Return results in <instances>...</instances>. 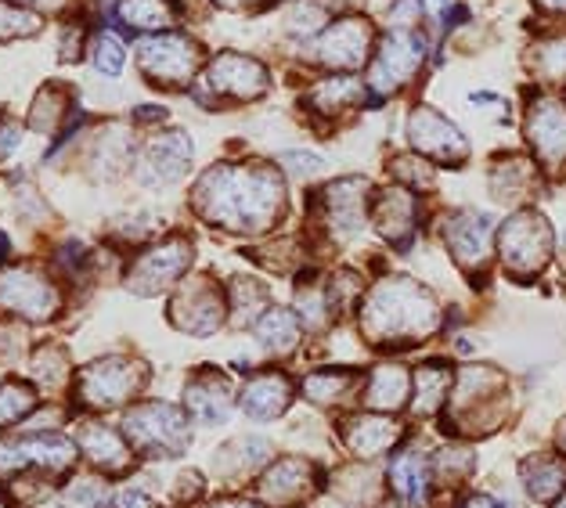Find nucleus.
Listing matches in <instances>:
<instances>
[{
    "label": "nucleus",
    "instance_id": "f257e3e1",
    "mask_svg": "<svg viewBox=\"0 0 566 508\" xmlns=\"http://www.w3.org/2000/svg\"><path fill=\"white\" fill-rule=\"evenodd\" d=\"M196 210L210 224L260 235L285 216V173L253 162V167H213L196 184Z\"/></svg>",
    "mask_w": 566,
    "mask_h": 508
},
{
    "label": "nucleus",
    "instance_id": "f03ea898",
    "mask_svg": "<svg viewBox=\"0 0 566 508\" xmlns=\"http://www.w3.org/2000/svg\"><path fill=\"white\" fill-rule=\"evenodd\" d=\"M440 328L437 296L416 278H382L361 304V332L371 347H419Z\"/></svg>",
    "mask_w": 566,
    "mask_h": 508
},
{
    "label": "nucleus",
    "instance_id": "7ed1b4c3",
    "mask_svg": "<svg viewBox=\"0 0 566 508\" xmlns=\"http://www.w3.org/2000/svg\"><path fill=\"white\" fill-rule=\"evenodd\" d=\"M505 408V379L494 368H462L451 390L454 433H491Z\"/></svg>",
    "mask_w": 566,
    "mask_h": 508
},
{
    "label": "nucleus",
    "instance_id": "20e7f679",
    "mask_svg": "<svg viewBox=\"0 0 566 508\" xmlns=\"http://www.w3.org/2000/svg\"><path fill=\"white\" fill-rule=\"evenodd\" d=\"M556 250L552 224L537 210H516L499 231V256L505 271L520 282H531L545 271Z\"/></svg>",
    "mask_w": 566,
    "mask_h": 508
},
{
    "label": "nucleus",
    "instance_id": "39448f33",
    "mask_svg": "<svg viewBox=\"0 0 566 508\" xmlns=\"http://www.w3.org/2000/svg\"><path fill=\"white\" fill-rule=\"evenodd\" d=\"M422 62L426 40L419 36V30H386V36L376 44V54H371L365 84L376 98H390L422 73Z\"/></svg>",
    "mask_w": 566,
    "mask_h": 508
},
{
    "label": "nucleus",
    "instance_id": "423d86ee",
    "mask_svg": "<svg viewBox=\"0 0 566 508\" xmlns=\"http://www.w3.org/2000/svg\"><path fill=\"white\" fill-rule=\"evenodd\" d=\"M376 51V30L361 15H343L328 22L322 33L311 40V59L333 73H357Z\"/></svg>",
    "mask_w": 566,
    "mask_h": 508
},
{
    "label": "nucleus",
    "instance_id": "0eeeda50",
    "mask_svg": "<svg viewBox=\"0 0 566 508\" xmlns=\"http://www.w3.org/2000/svg\"><path fill=\"white\" fill-rule=\"evenodd\" d=\"M137 62H142V73L151 80L156 87H185L196 68L202 62V51L196 40H188L181 33H167L142 44L137 51Z\"/></svg>",
    "mask_w": 566,
    "mask_h": 508
},
{
    "label": "nucleus",
    "instance_id": "6e6552de",
    "mask_svg": "<svg viewBox=\"0 0 566 508\" xmlns=\"http://www.w3.org/2000/svg\"><path fill=\"white\" fill-rule=\"evenodd\" d=\"M408 141H411V148H416L422 159L444 162V167H459V162L469 159L465 134L454 127V123L444 113H437V108H430V105L411 108V116H408Z\"/></svg>",
    "mask_w": 566,
    "mask_h": 508
},
{
    "label": "nucleus",
    "instance_id": "1a4fd4ad",
    "mask_svg": "<svg viewBox=\"0 0 566 508\" xmlns=\"http://www.w3.org/2000/svg\"><path fill=\"white\" fill-rule=\"evenodd\" d=\"M371 195H376V191H371L365 177H343V181L325 184L322 195H317V213H322V224L328 235L354 239L368 221Z\"/></svg>",
    "mask_w": 566,
    "mask_h": 508
},
{
    "label": "nucleus",
    "instance_id": "9d476101",
    "mask_svg": "<svg viewBox=\"0 0 566 508\" xmlns=\"http://www.w3.org/2000/svg\"><path fill=\"white\" fill-rule=\"evenodd\" d=\"M444 242L451 260L465 274H480L491 264L494 253V224L488 213L480 210H459L444 221Z\"/></svg>",
    "mask_w": 566,
    "mask_h": 508
},
{
    "label": "nucleus",
    "instance_id": "9b49d317",
    "mask_svg": "<svg viewBox=\"0 0 566 508\" xmlns=\"http://www.w3.org/2000/svg\"><path fill=\"white\" fill-rule=\"evenodd\" d=\"M127 433L134 436L137 447L151 451V455H177L188 444V425L185 415L170 404H145L134 408L127 415Z\"/></svg>",
    "mask_w": 566,
    "mask_h": 508
},
{
    "label": "nucleus",
    "instance_id": "f8f14e48",
    "mask_svg": "<svg viewBox=\"0 0 566 508\" xmlns=\"http://www.w3.org/2000/svg\"><path fill=\"white\" fill-rule=\"evenodd\" d=\"M210 87L234 102H256L268 94L271 76L256 59H245L239 51H224L210 65Z\"/></svg>",
    "mask_w": 566,
    "mask_h": 508
},
{
    "label": "nucleus",
    "instance_id": "ddd939ff",
    "mask_svg": "<svg viewBox=\"0 0 566 508\" xmlns=\"http://www.w3.org/2000/svg\"><path fill=\"white\" fill-rule=\"evenodd\" d=\"M523 134H527V141L542 162H548V167H563L566 162V105L563 102L534 98L527 105Z\"/></svg>",
    "mask_w": 566,
    "mask_h": 508
},
{
    "label": "nucleus",
    "instance_id": "4468645a",
    "mask_svg": "<svg viewBox=\"0 0 566 508\" xmlns=\"http://www.w3.org/2000/svg\"><path fill=\"white\" fill-rule=\"evenodd\" d=\"M368 221L386 242L405 245L411 235H416L419 199L411 195V188H405V184L382 188V191H376V199H371V205H368Z\"/></svg>",
    "mask_w": 566,
    "mask_h": 508
},
{
    "label": "nucleus",
    "instance_id": "2eb2a0df",
    "mask_svg": "<svg viewBox=\"0 0 566 508\" xmlns=\"http://www.w3.org/2000/svg\"><path fill=\"white\" fill-rule=\"evenodd\" d=\"M188 264H191V245L185 239L163 242L137 260L127 285L134 288V293H145V296L163 293V288H170L177 278H181V274L188 271Z\"/></svg>",
    "mask_w": 566,
    "mask_h": 508
},
{
    "label": "nucleus",
    "instance_id": "dca6fc26",
    "mask_svg": "<svg viewBox=\"0 0 566 508\" xmlns=\"http://www.w3.org/2000/svg\"><path fill=\"white\" fill-rule=\"evenodd\" d=\"M145 382V368L134 361H123V357H105V361L91 364L84 375V396L91 404L113 408L123 404L137 387Z\"/></svg>",
    "mask_w": 566,
    "mask_h": 508
},
{
    "label": "nucleus",
    "instance_id": "f3484780",
    "mask_svg": "<svg viewBox=\"0 0 566 508\" xmlns=\"http://www.w3.org/2000/svg\"><path fill=\"white\" fill-rule=\"evenodd\" d=\"M174 321L185 328V332H217L220 321H224V296L217 293L210 282H191L181 288V296L174 299Z\"/></svg>",
    "mask_w": 566,
    "mask_h": 508
},
{
    "label": "nucleus",
    "instance_id": "a211bd4d",
    "mask_svg": "<svg viewBox=\"0 0 566 508\" xmlns=\"http://www.w3.org/2000/svg\"><path fill=\"white\" fill-rule=\"evenodd\" d=\"M339 436L357 458H376L400 441V425L382 411H365L339 425Z\"/></svg>",
    "mask_w": 566,
    "mask_h": 508
},
{
    "label": "nucleus",
    "instance_id": "6ab92c4d",
    "mask_svg": "<svg viewBox=\"0 0 566 508\" xmlns=\"http://www.w3.org/2000/svg\"><path fill=\"white\" fill-rule=\"evenodd\" d=\"M188 162H191L188 134H181V130L163 134V137H156V141L145 148L142 181L145 184H174V181H181V177H185Z\"/></svg>",
    "mask_w": 566,
    "mask_h": 508
},
{
    "label": "nucleus",
    "instance_id": "aec40b11",
    "mask_svg": "<svg viewBox=\"0 0 566 508\" xmlns=\"http://www.w3.org/2000/svg\"><path fill=\"white\" fill-rule=\"evenodd\" d=\"M317 484V469L303 458H282L260 479V494L271 505H293L300 498H307Z\"/></svg>",
    "mask_w": 566,
    "mask_h": 508
},
{
    "label": "nucleus",
    "instance_id": "412c9836",
    "mask_svg": "<svg viewBox=\"0 0 566 508\" xmlns=\"http://www.w3.org/2000/svg\"><path fill=\"white\" fill-rule=\"evenodd\" d=\"M368 84H361L354 73H333L307 91V105L314 116H347L357 105H365L368 98Z\"/></svg>",
    "mask_w": 566,
    "mask_h": 508
},
{
    "label": "nucleus",
    "instance_id": "4be33fe9",
    "mask_svg": "<svg viewBox=\"0 0 566 508\" xmlns=\"http://www.w3.org/2000/svg\"><path fill=\"white\" fill-rule=\"evenodd\" d=\"M289 404H293V382H289V375H282V372L256 375L250 387L242 390V411L260 422L285 415Z\"/></svg>",
    "mask_w": 566,
    "mask_h": 508
},
{
    "label": "nucleus",
    "instance_id": "5701e85b",
    "mask_svg": "<svg viewBox=\"0 0 566 508\" xmlns=\"http://www.w3.org/2000/svg\"><path fill=\"white\" fill-rule=\"evenodd\" d=\"M430 476L433 465L419 451H397L390 462V487L397 494V501H405L411 508H422L426 498H430Z\"/></svg>",
    "mask_w": 566,
    "mask_h": 508
},
{
    "label": "nucleus",
    "instance_id": "b1692460",
    "mask_svg": "<svg viewBox=\"0 0 566 508\" xmlns=\"http://www.w3.org/2000/svg\"><path fill=\"white\" fill-rule=\"evenodd\" d=\"M542 188V173L531 159L505 156L491 167V191L499 202H527Z\"/></svg>",
    "mask_w": 566,
    "mask_h": 508
},
{
    "label": "nucleus",
    "instance_id": "393cba45",
    "mask_svg": "<svg viewBox=\"0 0 566 508\" xmlns=\"http://www.w3.org/2000/svg\"><path fill=\"white\" fill-rule=\"evenodd\" d=\"M0 304L25 314V318H48L59 299H54L51 285L33 278V274L19 271V274H8V278L0 282Z\"/></svg>",
    "mask_w": 566,
    "mask_h": 508
},
{
    "label": "nucleus",
    "instance_id": "a878e982",
    "mask_svg": "<svg viewBox=\"0 0 566 508\" xmlns=\"http://www.w3.org/2000/svg\"><path fill=\"white\" fill-rule=\"evenodd\" d=\"M454 390V379H451V368L444 361H426L416 379H411V411H416L419 419L426 415H437L440 408L451 401Z\"/></svg>",
    "mask_w": 566,
    "mask_h": 508
},
{
    "label": "nucleus",
    "instance_id": "bb28decb",
    "mask_svg": "<svg viewBox=\"0 0 566 508\" xmlns=\"http://www.w3.org/2000/svg\"><path fill=\"white\" fill-rule=\"evenodd\" d=\"M411 396V375L405 364H379L368 379L365 404L371 411H400Z\"/></svg>",
    "mask_w": 566,
    "mask_h": 508
},
{
    "label": "nucleus",
    "instance_id": "cd10ccee",
    "mask_svg": "<svg viewBox=\"0 0 566 508\" xmlns=\"http://www.w3.org/2000/svg\"><path fill=\"white\" fill-rule=\"evenodd\" d=\"M188 408L206 425L224 422L231 415V387L220 375H210V368H206V375L188 387Z\"/></svg>",
    "mask_w": 566,
    "mask_h": 508
},
{
    "label": "nucleus",
    "instance_id": "c85d7f7f",
    "mask_svg": "<svg viewBox=\"0 0 566 508\" xmlns=\"http://www.w3.org/2000/svg\"><path fill=\"white\" fill-rule=\"evenodd\" d=\"M253 332H256L260 347H264V350H271V353H293L300 336H303V321H300L296 310L268 307L264 318L253 325Z\"/></svg>",
    "mask_w": 566,
    "mask_h": 508
},
{
    "label": "nucleus",
    "instance_id": "c756f323",
    "mask_svg": "<svg viewBox=\"0 0 566 508\" xmlns=\"http://www.w3.org/2000/svg\"><path fill=\"white\" fill-rule=\"evenodd\" d=\"M523 487L531 490V498L537 501H556L566 490V462L556 455H531L520 465Z\"/></svg>",
    "mask_w": 566,
    "mask_h": 508
},
{
    "label": "nucleus",
    "instance_id": "7c9ffc66",
    "mask_svg": "<svg viewBox=\"0 0 566 508\" xmlns=\"http://www.w3.org/2000/svg\"><path fill=\"white\" fill-rule=\"evenodd\" d=\"M22 462H36V465H51V469H65L73 462V444L65 436H40V441H25L15 447H0V465H22Z\"/></svg>",
    "mask_w": 566,
    "mask_h": 508
},
{
    "label": "nucleus",
    "instance_id": "2f4dec72",
    "mask_svg": "<svg viewBox=\"0 0 566 508\" xmlns=\"http://www.w3.org/2000/svg\"><path fill=\"white\" fill-rule=\"evenodd\" d=\"M354 387V372L350 368H317L307 379H303V401H311L317 408H333Z\"/></svg>",
    "mask_w": 566,
    "mask_h": 508
},
{
    "label": "nucleus",
    "instance_id": "473e14b6",
    "mask_svg": "<svg viewBox=\"0 0 566 508\" xmlns=\"http://www.w3.org/2000/svg\"><path fill=\"white\" fill-rule=\"evenodd\" d=\"M527 68L542 84H566V33L537 40L527 51Z\"/></svg>",
    "mask_w": 566,
    "mask_h": 508
},
{
    "label": "nucleus",
    "instance_id": "72a5a7b5",
    "mask_svg": "<svg viewBox=\"0 0 566 508\" xmlns=\"http://www.w3.org/2000/svg\"><path fill=\"white\" fill-rule=\"evenodd\" d=\"M268 310V288L253 278H239L231 285V314L239 325H256Z\"/></svg>",
    "mask_w": 566,
    "mask_h": 508
},
{
    "label": "nucleus",
    "instance_id": "f704fd0d",
    "mask_svg": "<svg viewBox=\"0 0 566 508\" xmlns=\"http://www.w3.org/2000/svg\"><path fill=\"white\" fill-rule=\"evenodd\" d=\"M84 447L94 462L105 465V469H123V465H127V444H123L113 430H105V425H87Z\"/></svg>",
    "mask_w": 566,
    "mask_h": 508
},
{
    "label": "nucleus",
    "instance_id": "c9c22d12",
    "mask_svg": "<svg viewBox=\"0 0 566 508\" xmlns=\"http://www.w3.org/2000/svg\"><path fill=\"white\" fill-rule=\"evenodd\" d=\"M296 314H300V321L307 328L322 332V328L336 318L333 299H328V285H303L296 293Z\"/></svg>",
    "mask_w": 566,
    "mask_h": 508
},
{
    "label": "nucleus",
    "instance_id": "e433bc0d",
    "mask_svg": "<svg viewBox=\"0 0 566 508\" xmlns=\"http://www.w3.org/2000/svg\"><path fill=\"white\" fill-rule=\"evenodd\" d=\"M123 19L134 30H167L174 25V4L170 0H123Z\"/></svg>",
    "mask_w": 566,
    "mask_h": 508
},
{
    "label": "nucleus",
    "instance_id": "4c0bfd02",
    "mask_svg": "<svg viewBox=\"0 0 566 508\" xmlns=\"http://www.w3.org/2000/svg\"><path fill=\"white\" fill-rule=\"evenodd\" d=\"M368 288L361 285V278H357L354 271H339L333 285H328V299H333V314L336 318H343V314H350L357 304H365Z\"/></svg>",
    "mask_w": 566,
    "mask_h": 508
},
{
    "label": "nucleus",
    "instance_id": "58836bf2",
    "mask_svg": "<svg viewBox=\"0 0 566 508\" xmlns=\"http://www.w3.org/2000/svg\"><path fill=\"white\" fill-rule=\"evenodd\" d=\"M343 484L350 487H336V498H343L347 505H368L376 498V469H368V465H350V469H343Z\"/></svg>",
    "mask_w": 566,
    "mask_h": 508
},
{
    "label": "nucleus",
    "instance_id": "ea45409f",
    "mask_svg": "<svg viewBox=\"0 0 566 508\" xmlns=\"http://www.w3.org/2000/svg\"><path fill=\"white\" fill-rule=\"evenodd\" d=\"M430 465H433V473L440 476V484L454 487L459 479L469 476V469H473V451H469V447H444V451H437V458Z\"/></svg>",
    "mask_w": 566,
    "mask_h": 508
},
{
    "label": "nucleus",
    "instance_id": "a19ab883",
    "mask_svg": "<svg viewBox=\"0 0 566 508\" xmlns=\"http://www.w3.org/2000/svg\"><path fill=\"white\" fill-rule=\"evenodd\" d=\"M394 167V177L400 184H416V188H430L433 184V167H430V159H422L419 152L416 156H400L390 162Z\"/></svg>",
    "mask_w": 566,
    "mask_h": 508
},
{
    "label": "nucleus",
    "instance_id": "79ce46f5",
    "mask_svg": "<svg viewBox=\"0 0 566 508\" xmlns=\"http://www.w3.org/2000/svg\"><path fill=\"white\" fill-rule=\"evenodd\" d=\"M325 170V159L317 152H285L282 156V173L285 177H296V181H311Z\"/></svg>",
    "mask_w": 566,
    "mask_h": 508
},
{
    "label": "nucleus",
    "instance_id": "37998d69",
    "mask_svg": "<svg viewBox=\"0 0 566 508\" xmlns=\"http://www.w3.org/2000/svg\"><path fill=\"white\" fill-rule=\"evenodd\" d=\"M59 508H105V490L98 484H91V479H84V484L69 487L62 494Z\"/></svg>",
    "mask_w": 566,
    "mask_h": 508
},
{
    "label": "nucleus",
    "instance_id": "c03bdc74",
    "mask_svg": "<svg viewBox=\"0 0 566 508\" xmlns=\"http://www.w3.org/2000/svg\"><path fill=\"white\" fill-rule=\"evenodd\" d=\"M422 15H426L422 0H394L390 15H386V25H390V30H419Z\"/></svg>",
    "mask_w": 566,
    "mask_h": 508
},
{
    "label": "nucleus",
    "instance_id": "a18cd8bd",
    "mask_svg": "<svg viewBox=\"0 0 566 508\" xmlns=\"http://www.w3.org/2000/svg\"><path fill=\"white\" fill-rule=\"evenodd\" d=\"M94 65H98L102 73H108V76L119 73V68H123V44H119L116 36H108V33H105V36L98 40V47H94Z\"/></svg>",
    "mask_w": 566,
    "mask_h": 508
},
{
    "label": "nucleus",
    "instance_id": "49530a36",
    "mask_svg": "<svg viewBox=\"0 0 566 508\" xmlns=\"http://www.w3.org/2000/svg\"><path fill=\"white\" fill-rule=\"evenodd\" d=\"M33 408V396L19 390V387H8V390H0V419H19L22 411H30Z\"/></svg>",
    "mask_w": 566,
    "mask_h": 508
},
{
    "label": "nucleus",
    "instance_id": "de8ad7c7",
    "mask_svg": "<svg viewBox=\"0 0 566 508\" xmlns=\"http://www.w3.org/2000/svg\"><path fill=\"white\" fill-rule=\"evenodd\" d=\"M116 508H151V501L145 498L142 490H127V494H119Z\"/></svg>",
    "mask_w": 566,
    "mask_h": 508
},
{
    "label": "nucleus",
    "instance_id": "09e8293b",
    "mask_svg": "<svg viewBox=\"0 0 566 508\" xmlns=\"http://www.w3.org/2000/svg\"><path fill=\"white\" fill-rule=\"evenodd\" d=\"M459 508H502V505L494 501V498H488V494H469V498Z\"/></svg>",
    "mask_w": 566,
    "mask_h": 508
},
{
    "label": "nucleus",
    "instance_id": "8fccbe9b",
    "mask_svg": "<svg viewBox=\"0 0 566 508\" xmlns=\"http://www.w3.org/2000/svg\"><path fill=\"white\" fill-rule=\"evenodd\" d=\"M534 8L545 15H566V0H534Z\"/></svg>",
    "mask_w": 566,
    "mask_h": 508
},
{
    "label": "nucleus",
    "instance_id": "3c124183",
    "mask_svg": "<svg viewBox=\"0 0 566 508\" xmlns=\"http://www.w3.org/2000/svg\"><path fill=\"white\" fill-rule=\"evenodd\" d=\"M317 4H322L325 11H343V15H347V11L361 4V0H317Z\"/></svg>",
    "mask_w": 566,
    "mask_h": 508
},
{
    "label": "nucleus",
    "instance_id": "603ef678",
    "mask_svg": "<svg viewBox=\"0 0 566 508\" xmlns=\"http://www.w3.org/2000/svg\"><path fill=\"white\" fill-rule=\"evenodd\" d=\"M213 508H260L253 501H242V498H231V501H217Z\"/></svg>",
    "mask_w": 566,
    "mask_h": 508
},
{
    "label": "nucleus",
    "instance_id": "864d4df0",
    "mask_svg": "<svg viewBox=\"0 0 566 508\" xmlns=\"http://www.w3.org/2000/svg\"><path fill=\"white\" fill-rule=\"evenodd\" d=\"M217 4H224V8H250V4H260V0H217Z\"/></svg>",
    "mask_w": 566,
    "mask_h": 508
},
{
    "label": "nucleus",
    "instance_id": "5fc2aeb1",
    "mask_svg": "<svg viewBox=\"0 0 566 508\" xmlns=\"http://www.w3.org/2000/svg\"><path fill=\"white\" fill-rule=\"evenodd\" d=\"M556 436H559V447H563V455H566V419L559 422V433Z\"/></svg>",
    "mask_w": 566,
    "mask_h": 508
},
{
    "label": "nucleus",
    "instance_id": "6e6d98bb",
    "mask_svg": "<svg viewBox=\"0 0 566 508\" xmlns=\"http://www.w3.org/2000/svg\"><path fill=\"white\" fill-rule=\"evenodd\" d=\"M556 508H566V490L559 494V501H556Z\"/></svg>",
    "mask_w": 566,
    "mask_h": 508
},
{
    "label": "nucleus",
    "instance_id": "4d7b16f0",
    "mask_svg": "<svg viewBox=\"0 0 566 508\" xmlns=\"http://www.w3.org/2000/svg\"><path fill=\"white\" fill-rule=\"evenodd\" d=\"M48 4H59V0H48Z\"/></svg>",
    "mask_w": 566,
    "mask_h": 508
},
{
    "label": "nucleus",
    "instance_id": "13d9d810",
    "mask_svg": "<svg viewBox=\"0 0 566 508\" xmlns=\"http://www.w3.org/2000/svg\"><path fill=\"white\" fill-rule=\"evenodd\" d=\"M382 508H397V505H382Z\"/></svg>",
    "mask_w": 566,
    "mask_h": 508
}]
</instances>
